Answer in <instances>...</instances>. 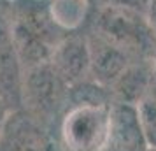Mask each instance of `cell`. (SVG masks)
<instances>
[{
  "mask_svg": "<svg viewBox=\"0 0 156 151\" xmlns=\"http://www.w3.org/2000/svg\"><path fill=\"white\" fill-rule=\"evenodd\" d=\"M0 151H60L55 132L23 107L11 111L0 132Z\"/></svg>",
  "mask_w": 156,
  "mask_h": 151,
  "instance_id": "cell-5",
  "label": "cell"
},
{
  "mask_svg": "<svg viewBox=\"0 0 156 151\" xmlns=\"http://www.w3.org/2000/svg\"><path fill=\"white\" fill-rule=\"evenodd\" d=\"M86 37L91 56V79L111 90L114 81L125 72V69L133 62V58L97 30L88 28Z\"/></svg>",
  "mask_w": 156,
  "mask_h": 151,
  "instance_id": "cell-9",
  "label": "cell"
},
{
  "mask_svg": "<svg viewBox=\"0 0 156 151\" xmlns=\"http://www.w3.org/2000/svg\"><path fill=\"white\" fill-rule=\"evenodd\" d=\"M25 69L12 35L11 2L0 0V93L12 109L21 107Z\"/></svg>",
  "mask_w": 156,
  "mask_h": 151,
  "instance_id": "cell-6",
  "label": "cell"
},
{
  "mask_svg": "<svg viewBox=\"0 0 156 151\" xmlns=\"http://www.w3.org/2000/svg\"><path fill=\"white\" fill-rule=\"evenodd\" d=\"M11 111H14V109L11 107L7 104V100L2 97V93H0V132H2V128H4V123H5V120H7V116L11 114Z\"/></svg>",
  "mask_w": 156,
  "mask_h": 151,
  "instance_id": "cell-13",
  "label": "cell"
},
{
  "mask_svg": "<svg viewBox=\"0 0 156 151\" xmlns=\"http://www.w3.org/2000/svg\"><path fill=\"white\" fill-rule=\"evenodd\" d=\"M49 63L69 86L91 79V56L86 34H67L55 48Z\"/></svg>",
  "mask_w": 156,
  "mask_h": 151,
  "instance_id": "cell-7",
  "label": "cell"
},
{
  "mask_svg": "<svg viewBox=\"0 0 156 151\" xmlns=\"http://www.w3.org/2000/svg\"><path fill=\"white\" fill-rule=\"evenodd\" d=\"M151 146L142 127L137 106L132 104H111L109 139L105 151H149Z\"/></svg>",
  "mask_w": 156,
  "mask_h": 151,
  "instance_id": "cell-8",
  "label": "cell"
},
{
  "mask_svg": "<svg viewBox=\"0 0 156 151\" xmlns=\"http://www.w3.org/2000/svg\"><path fill=\"white\" fill-rule=\"evenodd\" d=\"M156 60H133L111 86L112 102L137 106L147 90Z\"/></svg>",
  "mask_w": 156,
  "mask_h": 151,
  "instance_id": "cell-10",
  "label": "cell"
},
{
  "mask_svg": "<svg viewBox=\"0 0 156 151\" xmlns=\"http://www.w3.org/2000/svg\"><path fill=\"white\" fill-rule=\"evenodd\" d=\"M146 16H147L151 27L156 34V0H149L147 2V9H146Z\"/></svg>",
  "mask_w": 156,
  "mask_h": 151,
  "instance_id": "cell-14",
  "label": "cell"
},
{
  "mask_svg": "<svg viewBox=\"0 0 156 151\" xmlns=\"http://www.w3.org/2000/svg\"><path fill=\"white\" fill-rule=\"evenodd\" d=\"M70 86L49 62L25 70L21 88V107L41 123L56 132L62 116L69 107Z\"/></svg>",
  "mask_w": 156,
  "mask_h": 151,
  "instance_id": "cell-3",
  "label": "cell"
},
{
  "mask_svg": "<svg viewBox=\"0 0 156 151\" xmlns=\"http://www.w3.org/2000/svg\"><path fill=\"white\" fill-rule=\"evenodd\" d=\"M137 109H139V114H140L142 127H144L149 146H151V149H156V62L151 83H149L140 102L137 104Z\"/></svg>",
  "mask_w": 156,
  "mask_h": 151,
  "instance_id": "cell-11",
  "label": "cell"
},
{
  "mask_svg": "<svg viewBox=\"0 0 156 151\" xmlns=\"http://www.w3.org/2000/svg\"><path fill=\"white\" fill-rule=\"evenodd\" d=\"M12 35L23 69L46 63L67 32L58 27L44 0H12L11 2Z\"/></svg>",
  "mask_w": 156,
  "mask_h": 151,
  "instance_id": "cell-1",
  "label": "cell"
},
{
  "mask_svg": "<svg viewBox=\"0 0 156 151\" xmlns=\"http://www.w3.org/2000/svg\"><path fill=\"white\" fill-rule=\"evenodd\" d=\"M111 106L69 104L56 127L62 151H105L109 139Z\"/></svg>",
  "mask_w": 156,
  "mask_h": 151,
  "instance_id": "cell-4",
  "label": "cell"
},
{
  "mask_svg": "<svg viewBox=\"0 0 156 151\" xmlns=\"http://www.w3.org/2000/svg\"><path fill=\"white\" fill-rule=\"evenodd\" d=\"M149 0H88L90 9H98V7H126L135 9L146 13Z\"/></svg>",
  "mask_w": 156,
  "mask_h": 151,
  "instance_id": "cell-12",
  "label": "cell"
},
{
  "mask_svg": "<svg viewBox=\"0 0 156 151\" xmlns=\"http://www.w3.org/2000/svg\"><path fill=\"white\" fill-rule=\"evenodd\" d=\"M90 28L111 39L133 60H156V34L146 13L126 7L90 9Z\"/></svg>",
  "mask_w": 156,
  "mask_h": 151,
  "instance_id": "cell-2",
  "label": "cell"
}]
</instances>
